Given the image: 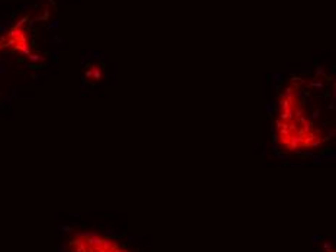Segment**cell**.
<instances>
[{"label": "cell", "mask_w": 336, "mask_h": 252, "mask_svg": "<svg viewBox=\"0 0 336 252\" xmlns=\"http://www.w3.org/2000/svg\"><path fill=\"white\" fill-rule=\"evenodd\" d=\"M275 145L288 155L320 151L336 142V76L322 68L294 74L277 97Z\"/></svg>", "instance_id": "1"}, {"label": "cell", "mask_w": 336, "mask_h": 252, "mask_svg": "<svg viewBox=\"0 0 336 252\" xmlns=\"http://www.w3.org/2000/svg\"><path fill=\"white\" fill-rule=\"evenodd\" d=\"M327 252H336V248H333V249H329Z\"/></svg>", "instance_id": "2"}]
</instances>
